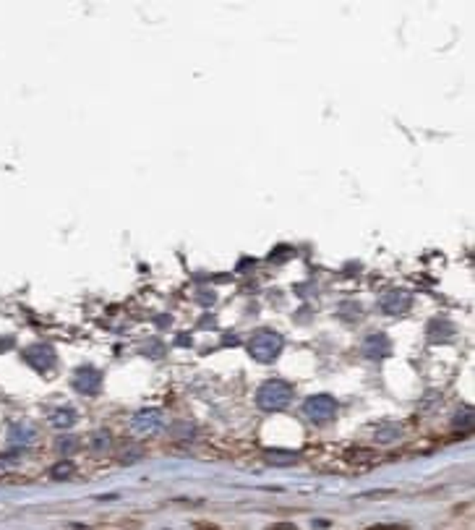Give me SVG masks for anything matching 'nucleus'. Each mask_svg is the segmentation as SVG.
Masks as SVG:
<instances>
[{
    "label": "nucleus",
    "instance_id": "20e7f679",
    "mask_svg": "<svg viewBox=\"0 0 475 530\" xmlns=\"http://www.w3.org/2000/svg\"><path fill=\"white\" fill-rule=\"evenodd\" d=\"M164 426V415L162 411H157V408H144V411H138L134 418H131V429H134V434H138V437H152V434H157V431Z\"/></svg>",
    "mask_w": 475,
    "mask_h": 530
},
{
    "label": "nucleus",
    "instance_id": "dca6fc26",
    "mask_svg": "<svg viewBox=\"0 0 475 530\" xmlns=\"http://www.w3.org/2000/svg\"><path fill=\"white\" fill-rule=\"evenodd\" d=\"M71 473H73V465H71V463H60V465H55L53 478H68Z\"/></svg>",
    "mask_w": 475,
    "mask_h": 530
},
{
    "label": "nucleus",
    "instance_id": "f8f14e48",
    "mask_svg": "<svg viewBox=\"0 0 475 530\" xmlns=\"http://www.w3.org/2000/svg\"><path fill=\"white\" fill-rule=\"evenodd\" d=\"M73 420H76V415H73V411H68V408L55 411L53 415H50V423H53L55 429H68V426H73Z\"/></svg>",
    "mask_w": 475,
    "mask_h": 530
},
{
    "label": "nucleus",
    "instance_id": "f3484780",
    "mask_svg": "<svg viewBox=\"0 0 475 530\" xmlns=\"http://www.w3.org/2000/svg\"><path fill=\"white\" fill-rule=\"evenodd\" d=\"M274 530H298L295 525H287V522H282V525H277Z\"/></svg>",
    "mask_w": 475,
    "mask_h": 530
},
{
    "label": "nucleus",
    "instance_id": "7ed1b4c3",
    "mask_svg": "<svg viewBox=\"0 0 475 530\" xmlns=\"http://www.w3.org/2000/svg\"><path fill=\"white\" fill-rule=\"evenodd\" d=\"M303 411H306V415H308L313 423H327V420H332L334 413H337V400L329 397V394H313V397L306 400Z\"/></svg>",
    "mask_w": 475,
    "mask_h": 530
},
{
    "label": "nucleus",
    "instance_id": "423d86ee",
    "mask_svg": "<svg viewBox=\"0 0 475 530\" xmlns=\"http://www.w3.org/2000/svg\"><path fill=\"white\" fill-rule=\"evenodd\" d=\"M100 384H102V374L97 371V368H91V366L79 368L76 376H73V387L84 394H94L97 389H100Z\"/></svg>",
    "mask_w": 475,
    "mask_h": 530
},
{
    "label": "nucleus",
    "instance_id": "ddd939ff",
    "mask_svg": "<svg viewBox=\"0 0 475 530\" xmlns=\"http://www.w3.org/2000/svg\"><path fill=\"white\" fill-rule=\"evenodd\" d=\"M55 447L60 449L63 455H73V452L79 449V439H76V437H60L58 441H55Z\"/></svg>",
    "mask_w": 475,
    "mask_h": 530
},
{
    "label": "nucleus",
    "instance_id": "1a4fd4ad",
    "mask_svg": "<svg viewBox=\"0 0 475 530\" xmlns=\"http://www.w3.org/2000/svg\"><path fill=\"white\" fill-rule=\"evenodd\" d=\"M389 350H392V342H389L386 335H368L363 342L365 358H384V356H389Z\"/></svg>",
    "mask_w": 475,
    "mask_h": 530
},
{
    "label": "nucleus",
    "instance_id": "9b49d317",
    "mask_svg": "<svg viewBox=\"0 0 475 530\" xmlns=\"http://www.w3.org/2000/svg\"><path fill=\"white\" fill-rule=\"evenodd\" d=\"M110 441H112V437H110L108 431L100 429V431H94L89 439V447L94 449V452H108L110 449Z\"/></svg>",
    "mask_w": 475,
    "mask_h": 530
},
{
    "label": "nucleus",
    "instance_id": "0eeeda50",
    "mask_svg": "<svg viewBox=\"0 0 475 530\" xmlns=\"http://www.w3.org/2000/svg\"><path fill=\"white\" fill-rule=\"evenodd\" d=\"M34 439H37V431L32 423H21V420H18V423H13L8 429V447L13 449L29 447Z\"/></svg>",
    "mask_w": 475,
    "mask_h": 530
},
{
    "label": "nucleus",
    "instance_id": "4468645a",
    "mask_svg": "<svg viewBox=\"0 0 475 530\" xmlns=\"http://www.w3.org/2000/svg\"><path fill=\"white\" fill-rule=\"evenodd\" d=\"M400 437V426H386V429H379L376 431V441H382V444H389V441H394V439Z\"/></svg>",
    "mask_w": 475,
    "mask_h": 530
},
{
    "label": "nucleus",
    "instance_id": "2eb2a0df",
    "mask_svg": "<svg viewBox=\"0 0 475 530\" xmlns=\"http://www.w3.org/2000/svg\"><path fill=\"white\" fill-rule=\"evenodd\" d=\"M455 426H462V429H470V426H473V408H465V411H462V415L457 413Z\"/></svg>",
    "mask_w": 475,
    "mask_h": 530
},
{
    "label": "nucleus",
    "instance_id": "6e6552de",
    "mask_svg": "<svg viewBox=\"0 0 475 530\" xmlns=\"http://www.w3.org/2000/svg\"><path fill=\"white\" fill-rule=\"evenodd\" d=\"M382 311L384 314H392V316H397V314H405V311L410 309V295L408 292H402V290H392V292H386L382 298Z\"/></svg>",
    "mask_w": 475,
    "mask_h": 530
},
{
    "label": "nucleus",
    "instance_id": "39448f33",
    "mask_svg": "<svg viewBox=\"0 0 475 530\" xmlns=\"http://www.w3.org/2000/svg\"><path fill=\"white\" fill-rule=\"evenodd\" d=\"M21 356H24V361H27L32 368H37V371H50V368H55V363H58L55 350L50 345H45V342L27 347Z\"/></svg>",
    "mask_w": 475,
    "mask_h": 530
},
{
    "label": "nucleus",
    "instance_id": "9d476101",
    "mask_svg": "<svg viewBox=\"0 0 475 530\" xmlns=\"http://www.w3.org/2000/svg\"><path fill=\"white\" fill-rule=\"evenodd\" d=\"M266 460H269L272 465L285 467V465H292V463L298 460V455H295V452H282V449H269V452H266Z\"/></svg>",
    "mask_w": 475,
    "mask_h": 530
},
{
    "label": "nucleus",
    "instance_id": "f03ea898",
    "mask_svg": "<svg viewBox=\"0 0 475 530\" xmlns=\"http://www.w3.org/2000/svg\"><path fill=\"white\" fill-rule=\"evenodd\" d=\"M280 350H282V337L272 329H259L248 340V353L259 363H272L280 356Z\"/></svg>",
    "mask_w": 475,
    "mask_h": 530
},
{
    "label": "nucleus",
    "instance_id": "f257e3e1",
    "mask_svg": "<svg viewBox=\"0 0 475 530\" xmlns=\"http://www.w3.org/2000/svg\"><path fill=\"white\" fill-rule=\"evenodd\" d=\"M290 402H292V384L282 382V379H269L256 392V405L264 408V411H282Z\"/></svg>",
    "mask_w": 475,
    "mask_h": 530
}]
</instances>
